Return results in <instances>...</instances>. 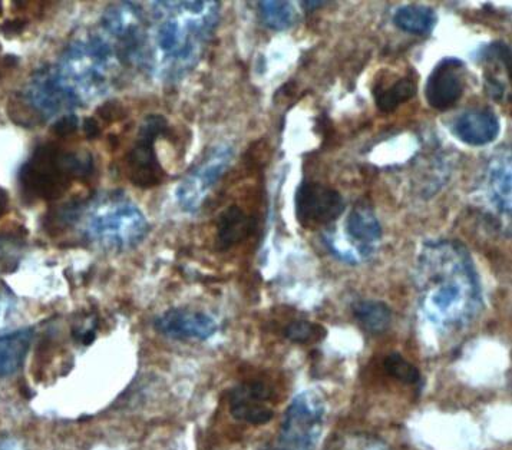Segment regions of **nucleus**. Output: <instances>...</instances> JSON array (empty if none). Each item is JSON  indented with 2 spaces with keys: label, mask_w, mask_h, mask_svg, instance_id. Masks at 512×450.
Segmentation results:
<instances>
[{
  "label": "nucleus",
  "mask_w": 512,
  "mask_h": 450,
  "mask_svg": "<svg viewBox=\"0 0 512 450\" xmlns=\"http://www.w3.org/2000/svg\"><path fill=\"white\" fill-rule=\"evenodd\" d=\"M3 9H2V3H0V15H2Z\"/></svg>",
  "instance_id": "33"
},
{
  "label": "nucleus",
  "mask_w": 512,
  "mask_h": 450,
  "mask_svg": "<svg viewBox=\"0 0 512 450\" xmlns=\"http://www.w3.org/2000/svg\"><path fill=\"white\" fill-rule=\"evenodd\" d=\"M392 21L396 28L409 35L428 36L434 32L438 15L429 6L406 5L393 13Z\"/></svg>",
  "instance_id": "17"
},
{
  "label": "nucleus",
  "mask_w": 512,
  "mask_h": 450,
  "mask_svg": "<svg viewBox=\"0 0 512 450\" xmlns=\"http://www.w3.org/2000/svg\"><path fill=\"white\" fill-rule=\"evenodd\" d=\"M296 218L307 230L327 227L345 213L343 195L316 181H303L295 195Z\"/></svg>",
  "instance_id": "8"
},
{
  "label": "nucleus",
  "mask_w": 512,
  "mask_h": 450,
  "mask_svg": "<svg viewBox=\"0 0 512 450\" xmlns=\"http://www.w3.org/2000/svg\"><path fill=\"white\" fill-rule=\"evenodd\" d=\"M6 260L5 244L0 241V266H3Z\"/></svg>",
  "instance_id": "32"
},
{
  "label": "nucleus",
  "mask_w": 512,
  "mask_h": 450,
  "mask_svg": "<svg viewBox=\"0 0 512 450\" xmlns=\"http://www.w3.org/2000/svg\"><path fill=\"white\" fill-rule=\"evenodd\" d=\"M346 236L360 258L371 257L382 238V225L368 201H359L348 214Z\"/></svg>",
  "instance_id": "13"
},
{
  "label": "nucleus",
  "mask_w": 512,
  "mask_h": 450,
  "mask_svg": "<svg viewBox=\"0 0 512 450\" xmlns=\"http://www.w3.org/2000/svg\"><path fill=\"white\" fill-rule=\"evenodd\" d=\"M326 422V403L320 393L305 390L290 402L273 450H316Z\"/></svg>",
  "instance_id": "6"
},
{
  "label": "nucleus",
  "mask_w": 512,
  "mask_h": 450,
  "mask_svg": "<svg viewBox=\"0 0 512 450\" xmlns=\"http://www.w3.org/2000/svg\"><path fill=\"white\" fill-rule=\"evenodd\" d=\"M155 330L174 340H204L216 334L218 326L213 317L203 311L171 309L154 322Z\"/></svg>",
  "instance_id": "12"
},
{
  "label": "nucleus",
  "mask_w": 512,
  "mask_h": 450,
  "mask_svg": "<svg viewBox=\"0 0 512 450\" xmlns=\"http://www.w3.org/2000/svg\"><path fill=\"white\" fill-rule=\"evenodd\" d=\"M418 287L422 313L439 332H458L480 313V279L467 248L458 241L425 244Z\"/></svg>",
  "instance_id": "1"
},
{
  "label": "nucleus",
  "mask_w": 512,
  "mask_h": 450,
  "mask_svg": "<svg viewBox=\"0 0 512 450\" xmlns=\"http://www.w3.org/2000/svg\"><path fill=\"white\" fill-rule=\"evenodd\" d=\"M32 329H21L0 336V377L15 375L31 349Z\"/></svg>",
  "instance_id": "16"
},
{
  "label": "nucleus",
  "mask_w": 512,
  "mask_h": 450,
  "mask_svg": "<svg viewBox=\"0 0 512 450\" xmlns=\"http://www.w3.org/2000/svg\"><path fill=\"white\" fill-rule=\"evenodd\" d=\"M0 450H25L19 440L13 438L0 439Z\"/></svg>",
  "instance_id": "29"
},
{
  "label": "nucleus",
  "mask_w": 512,
  "mask_h": 450,
  "mask_svg": "<svg viewBox=\"0 0 512 450\" xmlns=\"http://www.w3.org/2000/svg\"><path fill=\"white\" fill-rule=\"evenodd\" d=\"M353 316L363 330L371 334H382L391 327L392 310L379 300H359L353 304Z\"/></svg>",
  "instance_id": "19"
},
{
  "label": "nucleus",
  "mask_w": 512,
  "mask_h": 450,
  "mask_svg": "<svg viewBox=\"0 0 512 450\" xmlns=\"http://www.w3.org/2000/svg\"><path fill=\"white\" fill-rule=\"evenodd\" d=\"M260 16L263 22L274 31H284L289 29L295 23V11H293L292 3L276 2V0H267V2H259Z\"/></svg>",
  "instance_id": "20"
},
{
  "label": "nucleus",
  "mask_w": 512,
  "mask_h": 450,
  "mask_svg": "<svg viewBox=\"0 0 512 450\" xmlns=\"http://www.w3.org/2000/svg\"><path fill=\"white\" fill-rule=\"evenodd\" d=\"M81 223L82 233L91 243L109 251H125L144 240L150 230L140 207L122 191L102 194L82 210L69 208L65 217Z\"/></svg>",
  "instance_id": "3"
},
{
  "label": "nucleus",
  "mask_w": 512,
  "mask_h": 450,
  "mask_svg": "<svg viewBox=\"0 0 512 450\" xmlns=\"http://www.w3.org/2000/svg\"><path fill=\"white\" fill-rule=\"evenodd\" d=\"M326 330L320 324L306 322V320H295L287 324L284 329V336L290 342L297 344H309L319 342L325 337Z\"/></svg>",
  "instance_id": "23"
},
{
  "label": "nucleus",
  "mask_w": 512,
  "mask_h": 450,
  "mask_svg": "<svg viewBox=\"0 0 512 450\" xmlns=\"http://www.w3.org/2000/svg\"><path fill=\"white\" fill-rule=\"evenodd\" d=\"M272 386L262 380L240 383L230 392V413L234 419L249 425H266L273 419Z\"/></svg>",
  "instance_id": "11"
},
{
  "label": "nucleus",
  "mask_w": 512,
  "mask_h": 450,
  "mask_svg": "<svg viewBox=\"0 0 512 450\" xmlns=\"http://www.w3.org/2000/svg\"><path fill=\"white\" fill-rule=\"evenodd\" d=\"M167 129V119L163 115H150L142 121L138 129L137 144L127 158L128 178L135 187L154 188L164 181L163 165L155 151V141Z\"/></svg>",
  "instance_id": "7"
},
{
  "label": "nucleus",
  "mask_w": 512,
  "mask_h": 450,
  "mask_svg": "<svg viewBox=\"0 0 512 450\" xmlns=\"http://www.w3.org/2000/svg\"><path fill=\"white\" fill-rule=\"evenodd\" d=\"M416 95V81L414 76H404L393 82L392 85H378L373 89L376 108L383 114H391L401 105L411 101Z\"/></svg>",
  "instance_id": "18"
},
{
  "label": "nucleus",
  "mask_w": 512,
  "mask_h": 450,
  "mask_svg": "<svg viewBox=\"0 0 512 450\" xmlns=\"http://www.w3.org/2000/svg\"><path fill=\"white\" fill-rule=\"evenodd\" d=\"M500 119L490 108L471 109L455 119L452 134L471 147H484L500 135Z\"/></svg>",
  "instance_id": "14"
},
{
  "label": "nucleus",
  "mask_w": 512,
  "mask_h": 450,
  "mask_svg": "<svg viewBox=\"0 0 512 450\" xmlns=\"http://www.w3.org/2000/svg\"><path fill=\"white\" fill-rule=\"evenodd\" d=\"M13 307V296L9 290L0 287V324L5 322Z\"/></svg>",
  "instance_id": "27"
},
{
  "label": "nucleus",
  "mask_w": 512,
  "mask_h": 450,
  "mask_svg": "<svg viewBox=\"0 0 512 450\" xmlns=\"http://www.w3.org/2000/svg\"><path fill=\"white\" fill-rule=\"evenodd\" d=\"M117 51L102 36L77 39L69 45L58 64L51 66L56 81L75 105L88 104L108 91Z\"/></svg>",
  "instance_id": "4"
},
{
  "label": "nucleus",
  "mask_w": 512,
  "mask_h": 450,
  "mask_svg": "<svg viewBox=\"0 0 512 450\" xmlns=\"http://www.w3.org/2000/svg\"><path fill=\"white\" fill-rule=\"evenodd\" d=\"M256 220L244 213L239 205H230L220 214L217 221L216 243L218 250L224 251L243 243L251 236Z\"/></svg>",
  "instance_id": "15"
},
{
  "label": "nucleus",
  "mask_w": 512,
  "mask_h": 450,
  "mask_svg": "<svg viewBox=\"0 0 512 450\" xmlns=\"http://www.w3.org/2000/svg\"><path fill=\"white\" fill-rule=\"evenodd\" d=\"M218 2H154L151 31L145 33L142 62L157 74H184L203 52L218 22Z\"/></svg>",
  "instance_id": "2"
},
{
  "label": "nucleus",
  "mask_w": 512,
  "mask_h": 450,
  "mask_svg": "<svg viewBox=\"0 0 512 450\" xmlns=\"http://www.w3.org/2000/svg\"><path fill=\"white\" fill-rule=\"evenodd\" d=\"M233 160V150L229 147H217L211 151L206 161L184 178L183 183L178 185L177 201L180 207L188 213L198 210L203 204L204 198L214 184L220 180L221 175L230 167Z\"/></svg>",
  "instance_id": "9"
},
{
  "label": "nucleus",
  "mask_w": 512,
  "mask_h": 450,
  "mask_svg": "<svg viewBox=\"0 0 512 450\" xmlns=\"http://www.w3.org/2000/svg\"><path fill=\"white\" fill-rule=\"evenodd\" d=\"M84 132L88 140H95L101 134V129H99L98 122L94 118H87L84 121Z\"/></svg>",
  "instance_id": "28"
},
{
  "label": "nucleus",
  "mask_w": 512,
  "mask_h": 450,
  "mask_svg": "<svg viewBox=\"0 0 512 450\" xmlns=\"http://www.w3.org/2000/svg\"><path fill=\"white\" fill-rule=\"evenodd\" d=\"M92 158L84 152H69L56 145H41L22 165V190L41 200H58L72 181L91 174Z\"/></svg>",
  "instance_id": "5"
},
{
  "label": "nucleus",
  "mask_w": 512,
  "mask_h": 450,
  "mask_svg": "<svg viewBox=\"0 0 512 450\" xmlns=\"http://www.w3.org/2000/svg\"><path fill=\"white\" fill-rule=\"evenodd\" d=\"M78 127L79 119L77 115L66 114L56 119L52 131H54V134L58 135V137L65 138L68 137V135L74 134Z\"/></svg>",
  "instance_id": "26"
},
{
  "label": "nucleus",
  "mask_w": 512,
  "mask_h": 450,
  "mask_svg": "<svg viewBox=\"0 0 512 450\" xmlns=\"http://www.w3.org/2000/svg\"><path fill=\"white\" fill-rule=\"evenodd\" d=\"M465 65L458 58H444L435 65L425 85V99L436 111H448L465 91Z\"/></svg>",
  "instance_id": "10"
},
{
  "label": "nucleus",
  "mask_w": 512,
  "mask_h": 450,
  "mask_svg": "<svg viewBox=\"0 0 512 450\" xmlns=\"http://www.w3.org/2000/svg\"><path fill=\"white\" fill-rule=\"evenodd\" d=\"M388 376L398 380L402 385L418 386L422 382L421 372L411 362L405 359L402 354L391 353L383 362Z\"/></svg>",
  "instance_id": "21"
},
{
  "label": "nucleus",
  "mask_w": 512,
  "mask_h": 450,
  "mask_svg": "<svg viewBox=\"0 0 512 450\" xmlns=\"http://www.w3.org/2000/svg\"><path fill=\"white\" fill-rule=\"evenodd\" d=\"M492 198L495 207L504 215L511 214V172L510 167L500 168L491 174Z\"/></svg>",
  "instance_id": "22"
},
{
  "label": "nucleus",
  "mask_w": 512,
  "mask_h": 450,
  "mask_svg": "<svg viewBox=\"0 0 512 450\" xmlns=\"http://www.w3.org/2000/svg\"><path fill=\"white\" fill-rule=\"evenodd\" d=\"M326 450H389L381 439L365 433H352L333 440Z\"/></svg>",
  "instance_id": "24"
},
{
  "label": "nucleus",
  "mask_w": 512,
  "mask_h": 450,
  "mask_svg": "<svg viewBox=\"0 0 512 450\" xmlns=\"http://www.w3.org/2000/svg\"><path fill=\"white\" fill-rule=\"evenodd\" d=\"M327 2H322V0H319V2H302L300 5H302V8L305 9L306 12H315L316 9L323 8V6L326 5Z\"/></svg>",
  "instance_id": "30"
},
{
  "label": "nucleus",
  "mask_w": 512,
  "mask_h": 450,
  "mask_svg": "<svg viewBox=\"0 0 512 450\" xmlns=\"http://www.w3.org/2000/svg\"><path fill=\"white\" fill-rule=\"evenodd\" d=\"M8 204V194H6L5 190H2V188H0V217H2V215L6 213V210H8Z\"/></svg>",
  "instance_id": "31"
},
{
  "label": "nucleus",
  "mask_w": 512,
  "mask_h": 450,
  "mask_svg": "<svg viewBox=\"0 0 512 450\" xmlns=\"http://www.w3.org/2000/svg\"><path fill=\"white\" fill-rule=\"evenodd\" d=\"M485 59L488 62H495L501 64L507 71L508 76H511V49L505 42H492L490 46L484 51Z\"/></svg>",
  "instance_id": "25"
}]
</instances>
